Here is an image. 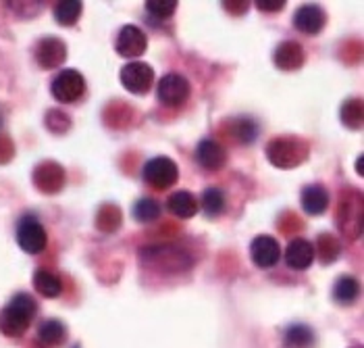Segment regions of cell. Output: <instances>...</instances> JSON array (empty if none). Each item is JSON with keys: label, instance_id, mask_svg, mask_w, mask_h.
Returning a JSON list of instances; mask_svg holds the SVG:
<instances>
[{"label": "cell", "instance_id": "obj_24", "mask_svg": "<svg viewBox=\"0 0 364 348\" xmlns=\"http://www.w3.org/2000/svg\"><path fill=\"white\" fill-rule=\"evenodd\" d=\"M358 290H360L358 282H356L354 278H350V275H343V278H339V280H337L333 296H336L337 302H341V305H350V302H354V300H356Z\"/></svg>", "mask_w": 364, "mask_h": 348}, {"label": "cell", "instance_id": "obj_32", "mask_svg": "<svg viewBox=\"0 0 364 348\" xmlns=\"http://www.w3.org/2000/svg\"><path fill=\"white\" fill-rule=\"evenodd\" d=\"M358 348H360V347H358Z\"/></svg>", "mask_w": 364, "mask_h": 348}, {"label": "cell", "instance_id": "obj_30", "mask_svg": "<svg viewBox=\"0 0 364 348\" xmlns=\"http://www.w3.org/2000/svg\"><path fill=\"white\" fill-rule=\"evenodd\" d=\"M356 167H358V174L363 175V157L358 159V165H356Z\"/></svg>", "mask_w": 364, "mask_h": 348}, {"label": "cell", "instance_id": "obj_5", "mask_svg": "<svg viewBox=\"0 0 364 348\" xmlns=\"http://www.w3.org/2000/svg\"><path fill=\"white\" fill-rule=\"evenodd\" d=\"M85 92L84 75L77 69H63L53 80V96L58 102L71 105L77 102Z\"/></svg>", "mask_w": 364, "mask_h": 348}, {"label": "cell", "instance_id": "obj_18", "mask_svg": "<svg viewBox=\"0 0 364 348\" xmlns=\"http://www.w3.org/2000/svg\"><path fill=\"white\" fill-rule=\"evenodd\" d=\"M33 286H36V290L40 292L42 296H46V298H56L63 292L60 278L56 275L55 271H50V269H38L33 273Z\"/></svg>", "mask_w": 364, "mask_h": 348}, {"label": "cell", "instance_id": "obj_29", "mask_svg": "<svg viewBox=\"0 0 364 348\" xmlns=\"http://www.w3.org/2000/svg\"><path fill=\"white\" fill-rule=\"evenodd\" d=\"M254 4L260 11H281L283 4H285V0H256Z\"/></svg>", "mask_w": 364, "mask_h": 348}, {"label": "cell", "instance_id": "obj_31", "mask_svg": "<svg viewBox=\"0 0 364 348\" xmlns=\"http://www.w3.org/2000/svg\"><path fill=\"white\" fill-rule=\"evenodd\" d=\"M0 127H2V113H0Z\"/></svg>", "mask_w": 364, "mask_h": 348}, {"label": "cell", "instance_id": "obj_14", "mask_svg": "<svg viewBox=\"0 0 364 348\" xmlns=\"http://www.w3.org/2000/svg\"><path fill=\"white\" fill-rule=\"evenodd\" d=\"M306 55H304V48L298 44V42H281L275 51V65L283 69V71H296L304 65Z\"/></svg>", "mask_w": 364, "mask_h": 348}, {"label": "cell", "instance_id": "obj_19", "mask_svg": "<svg viewBox=\"0 0 364 348\" xmlns=\"http://www.w3.org/2000/svg\"><path fill=\"white\" fill-rule=\"evenodd\" d=\"M82 11H84V4L80 0H63V2H56L55 6V19L58 26L63 28H71L77 23V19L82 17Z\"/></svg>", "mask_w": 364, "mask_h": 348}, {"label": "cell", "instance_id": "obj_7", "mask_svg": "<svg viewBox=\"0 0 364 348\" xmlns=\"http://www.w3.org/2000/svg\"><path fill=\"white\" fill-rule=\"evenodd\" d=\"M159 100L167 107H179L190 98V82L179 73H167L156 88Z\"/></svg>", "mask_w": 364, "mask_h": 348}, {"label": "cell", "instance_id": "obj_22", "mask_svg": "<svg viewBox=\"0 0 364 348\" xmlns=\"http://www.w3.org/2000/svg\"><path fill=\"white\" fill-rule=\"evenodd\" d=\"M202 211L208 215V217H219L225 211V194L221 188L217 186H210L204 190L202 194Z\"/></svg>", "mask_w": 364, "mask_h": 348}, {"label": "cell", "instance_id": "obj_26", "mask_svg": "<svg viewBox=\"0 0 364 348\" xmlns=\"http://www.w3.org/2000/svg\"><path fill=\"white\" fill-rule=\"evenodd\" d=\"M341 119H343V123L348 125V127H352V130H358L360 125H363V102L358 100V98H354V100H348L346 105H343V109H341Z\"/></svg>", "mask_w": 364, "mask_h": 348}, {"label": "cell", "instance_id": "obj_3", "mask_svg": "<svg viewBox=\"0 0 364 348\" xmlns=\"http://www.w3.org/2000/svg\"><path fill=\"white\" fill-rule=\"evenodd\" d=\"M144 181L148 186H152L154 190H167L171 186H175L177 177H179V169L177 163L168 157H154L144 165Z\"/></svg>", "mask_w": 364, "mask_h": 348}, {"label": "cell", "instance_id": "obj_12", "mask_svg": "<svg viewBox=\"0 0 364 348\" xmlns=\"http://www.w3.org/2000/svg\"><path fill=\"white\" fill-rule=\"evenodd\" d=\"M196 161L198 165L206 172H217L221 169L227 161V152H225L223 144H219L213 138H204L200 140L196 146Z\"/></svg>", "mask_w": 364, "mask_h": 348}, {"label": "cell", "instance_id": "obj_20", "mask_svg": "<svg viewBox=\"0 0 364 348\" xmlns=\"http://www.w3.org/2000/svg\"><path fill=\"white\" fill-rule=\"evenodd\" d=\"M65 336H67V327L58 320L44 321L40 325V329H38V338L46 347H58V344H63Z\"/></svg>", "mask_w": 364, "mask_h": 348}, {"label": "cell", "instance_id": "obj_15", "mask_svg": "<svg viewBox=\"0 0 364 348\" xmlns=\"http://www.w3.org/2000/svg\"><path fill=\"white\" fill-rule=\"evenodd\" d=\"M33 181L38 184V188L42 192H58L63 181H65V174H63V167L56 165V163H42L36 174H33Z\"/></svg>", "mask_w": 364, "mask_h": 348}, {"label": "cell", "instance_id": "obj_11", "mask_svg": "<svg viewBox=\"0 0 364 348\" xmlns=\"http://www.w3.org/2000/svg\"><path fill=\"white\" fill-rule=\"evenodd\" d=\"M327 23V15L318 4H304L294 13V28L306 36H316Z\"/></svg>", "mask_w": 364, "mask_h": 348}, {"label": "cell", "instance_id": "obj_21", "mask_svg": "<svg viewBox=\"0 0 364 348\" xmlns=\"http://www.w3.org/2000/svg\"><path fill=\"white\" fill-rule=\"evenodd\" d=\"M231 136L240 144H250L258 136V123L250 117H240L231 123Z\"/></svg>", "mask_w": 364, "mask_h": 348}, {"label": "cell", "instance_id": "obj_17", "mask_svg": "<svg viewBox=\"0 0 364 348\" xmlns=\"http://www.w3.org/2000/svg\"><path fill=\"white\" fill-rule=\"evenodd\" d=\"M167 209L179 219H192L198 213V201L192 192L179 190L167 199Z\"/></svg>", "mask_w": 364, "mask_h": 348}, {"label": "cell", "instance_id": "obj_25", "mask_svg": "<svg viewBox=\"0 0 364 348\" xmlns=\"http://www.w3.org/2000/svg\"><path fill=\"white\" fill-rule=\"evenodd\" d=\"M132 213L140 223H150V221L161 217V204L156 203L154 199H140L138 203L134 204Z\"/></svg>", "mask_w": 364, "mask_h": 348}, {"label": "cell", "instance_id": "obj_23", "mask_svg": "<svg viewBox=\"0 0 364 348\" xmlns=\"http://www.w3.org/2000/svg\"><path fill=\"white\" fill-rule=\"evenodd\" d=\"M287 348H310L314 344V332L309 325H291L285 332Z\"/></svg>", "mask_w": 364, "mask_h": 348}, {"label": "cell", "instance_id": "obj_4", "mask_svg": "<svg viewBox=\"0 0 364 348\" xmlns=\"http://www.w3.org/2000/svg\"><path fill=\"white\" fill-rule=\"evenodd\" d=\"M17 244L29 253V255H38L46 248L48 244V236L44 226L38 221L36 215H23L19 219V226H17Z\"/></svg>", "mask_w": 364, "mask_h": 348}, {"label": "cell", "instance_id": "obj_13", "mask_svg": "<svg viewBox=\"0 0 364 348\" xmlns=\"http://www.w3.org/2000/svg\"><path fill=\"white\" fill-rule=\"evenodd\" d=\"M314 246L304 238H294L285 248V263L294 271H304L314 261Z\"/></svg>", "mask_w": 364, "mask_h": 348}, {"label": "cell", "instance_id": "obj_28", "mask_svg": "<svg viewBox=\"0 0 364 348\" xmlns=\"http://www.w3.org/2000/svg\"><path fill=\"white\" fill-rule=\"evenodd\" d=\"M337 251H339V246H337L336 238H331L329 233H323L318 238V255L323 257V261H333L337 257Z\"/></svg>", "mask_w": 364, "mask_h": 348}, {"label": "cell", "instance_id": "obj_1", "mask_svg": "<svg viewBox=\"0 0 364 348\" xmlns=\"http://www.w3.org/2000/svg\"><path fill=\"white\" fill-rule=\"evenodd\" d=\"M36 311H38L36 300L29 294H26V292L15 294L9 300V305L0 311V332L4 336H11V338L26 334Z\"/></svg>", "mask_w": 364, "mask_h": 348}, {"label": "cell", "instance_id": "obj_6", "mask_svg": "<svg viewBox=\"0 0 364 348\" xmlns=\"http://www.w3.org/2000/svg\"><path fill=\"white\" fill-rule=\"evenodd\" d=\"M121 84L127 92L132 94H146L150 88H152V82H154V71L148 63H141V60H132L127 65L121 67Z\"/></svg>", "mask_w": 364, "mask_h": 348}, {"label": "cell", "instance_id": "obj_2", "mask_svg": "<svg viewBox=\"0 0 364 348\" xmlns=\"http://www.w3.org/2000/svg\"><path fill=\"white\" fill-rule=\"evenodd\" d=\"M267 157L281 169H291L306 161L309 144L298 136H277L267 144Z\"/></svg>", "mask_w": 364, "mask_h": 348}, {"label": "cell", "instance_id": "obj_16", "mask_svg": "<svg viewBox=\"0 0 364 348\" xmlns=\"http://www.w3.org/2000/svg\"><path fill=\"white\" fill-rule=\"evenodd\" d=\"M329 206V192L321 184H310L302 190V209L309 215H323Z\"/></svg>", "mask_w": 364, "mask_h": 348}, {"label": "cell", "instance_id": "obj_10", "mask_svg": "<svg viewBox=\"0 0 364 348\" xmlns=\"http://www.w3.org/2000/svg\"><path fill=\"white\" fill-rule=\"evenodd\" d=\"M250 257L262 269L275 267L281 259L279 242L273 236H256L252 240V246H250Z\"/></svg>", "mask_w": 364, "mask_h": 348}, {"label": "cell", "instance_id": "obj_8", "mask_svg": "<svg viewBox=\"0 0 364 348\" xmlns=\"http://www.w3.org/2000/svg\"><path fill=\"white\" fill-rule=\"evenodd\" d=\"M114 48L121 57L125 58H138L146 53L148 48V40L146 33L136 26H125L121 28V31L117 33V42Z\"/></svg>", "mask_w": 364, "mask_h": 348}, {"label": "cell", "instance_id": "obj_9", "mask_svg": "<svg viewBox=\"0 0 364 348\" xmlns=\"http://www.w3.org/2000/svg\"><path fill=\"white\" fill-rule=\"evenodd\" d=\"M67 58V46L60 38L48 36L42 38L36 46V60L40 63V67L44 69H55L58 65H63Z\"/></svg>", "mask_w": 364, "mask_h": 348}, {"label": "cell", "instance_id": "obj_27", "mask_svg": "<svg viewBox=\"0 0 364 348\" xmlns=\"http://www.w3.org/2000/svg\"><path fill=\"white\" fill-rule=\"evenodd\" d=\"M177 9L175 0H148L146 2V13L152 15L154 19H168Z\"/></svg>", "mask_w": 364, "mask_h": 348}]
</instances>
